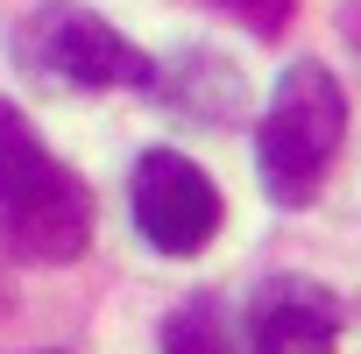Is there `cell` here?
<instances>
[{
	"mask_svg": "<svg viewBox=\"0 0 361 354\" xmlns=\"http://www.w3.org/2000/svg\"><path fill=\"white\" fill-rule=\"evenodd\" d=\"M15 57L43 78H64L78 92H99V85H149L156 64L92 8L78 0H43L15 22Z\"/></svg>",
	"mask_w": 361,
	"mask_h": 354,
	"instance_id": "cell-3",
	"label": "cell"
},
{
	"mask_svg": "<svg viewBox=\"0 0 361 354\" xmlns=\"http://www.w3.org/2000/svg\"><path fill=\"white\" fill-rule=\"evenodd\" d=\"M163 354H234V333H227L220 298H192V305H177L170 326H163Z\"/></svg>",
	"mask_w": 361,
	"mask_h": 354,
	"instance_id": "cell-6",
	"label": "cell"
},
{
	"mask_svg": "<svg viewBox=\"0 0 361 354\" xmlns=\"http://www.w3.org/2000/svg\"><path fill=\"white\" fill-rule=\"evenodd\" d=\"M340 312L319 283H269L248 319V354H333Z\"/></svg>",
	"mask_w": 361,
	"mask_h": 354,
	"instance_id": "cell-5",
	"label": "cell"
},
{
	"mask_svg": "<svg viewBox=\"0 0 361 354\" xmlns=\"http://www.w3.org/2000/svg\"><path fill=\"white\" fill-rule=\"evenodd\" d=\"M0 234L22 262H78L92 248V199L43 149L22 106L0 99Z\"/></svg>",
	"mask_w": 361,
	"mask_h": 354,
	"instance_id": "cell-1",
	"label": "cell"
},
{
	"mask_svg": "<svg viewBox=\"0 0 361 354\" xmlns=\"http://www.w3.org/2000/svg\"><path fill=\"white\" fill-rule=\"evenodd\" d=\"M213 8H227V15H241L255 36H276L283 22H290V8L298 0H213Z\"/></svg>",
	"mask_w": 361,
	"mask_h": 354,
	"instance_id": "cell-7",
	"label": "cell"
},
{
	"mask_svg": "<svg viewBox=\"0 0 361 354\" xmlns=\"http://www.w3.org/2000/svg\"><path fill=\"white\" fill-rule=\"evenodd\" d=\"M135 227L156 255H199L220 234V185L177 149H149L135 163Z\"/></svg>",
	"mask_w": 361,
	"mask_h": 354,
	"instance_id": "cell-4",
	"label": "cell"
},
{
	"mask_svg": "<svg viewBox=\"0 0 361 354\" xmlns=\"http://www.w3.org/2000/svg\"><path fill=\"white\" fill-rule=\"evenodd\" d=\"M347 142V92L333 85L326 64H290L262 106V142H255V170L276 206H312L326 170Z\"/></svg>",
	"mask_w": 361,
	"mask_h": 354,
	"instance_id": "cell-2",
	"label": "cell"
}]
</instances>
